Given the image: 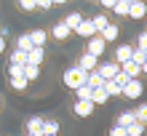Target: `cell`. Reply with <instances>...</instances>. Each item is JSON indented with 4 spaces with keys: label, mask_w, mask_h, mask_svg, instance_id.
Returning <instances> with one entry per match:
<instances>
[{
    "label": "cell",
    "mask_w": 147,
    "mask_h": 136,
    "mask_svg": "<svg viewBox=\"0 0 147 136\" xmlns=\"http://www.w3.org/2000/svg\"><path fill=\"white\" fill-rule=\"evenodd\" d=\"M62 80H64V86L67 88H80V86H86V72L83 70H78V67H67L64 70V75H62Z\"/></svg>",
    "instance_id": "1"
},
{
    "label": "cell",
    "mask_w": 147,
    "mask_h": 136,
    "mask_svg": "<svg viewBox=\"0 0 147 136\" xmlns=\"http://www.w3.org/2000/svg\"><path fill=\"white\" fill-rule=\"evenodd\" d=\"M144 93V83L142 80H128L123 88H120V96H126V99H139Z\"/></svg>",
    "instance_id": "2"
},
{
    "label": "cell",
    "mask_w": 147,
    "mask_h": 136,
    "mask_svg": "<svg viewBox=\"0 0 147 136\" xmlns=\"http://www.w3.org/2000/svg\"><path fill=\"white\" fill-rule=\"evenodd\" d=\"M105 48H107V43H105V40H102L99 35H94V38H88V46H86V54H91V56L102 59V54H105Z\"/></svg>",
    "instance_id": "3"
},
{
    "label": "cell",
    "mask_w": 147,
    "mask_h": 136,
    "mask_svg": "<svg viewBox=\"0 0 147 136\" xmlns=\"http://www.w3.org/2000/svg\"><path fill=\"white\" fill-rule=\"evenodd\" d=\"M94 72H96L99 78H102V80L107 83V80H112V78H115V75L120 72V67H118L115 62H107V64H99V67H96V70H94Z\"/></svg>",
    "instance_id": "4"
},
{
    "label": "cell",
    "mask_w": 147,
    "mask_h": 136,
    "mask_svg": "<svg viewBox=\"0 0 147 136\" xmlns=\"http://www.w3.org/2000/svg\"><path fill=\"white\" fill-rule=\"evenodd\" d=\"M43 120H46V117L32 115L30 120L24 123V133H30V136H43Z\"/></svg>",
    "instance_id": "5"
},
{
    "label": "cell",
    "mask_w": 147,
    "mask_h": 136,
    "mask_svg": "<svg viewBox=\"0 0 147 136\" xmlns=\"http://www.w3.org/2000/svg\"><path fill=\"white\" fill-rule=\"evenodd\" d=\"M131 56H134V46L131 43H123V46H118L115 48V64H126V62H131Z\"/></svg>",
    "instance_id": "6"
},
{
    "label": "cell",
    "mask_w": 147,
    "mask_h": 136,
    "mask_svg": "<svg viewBox=\"0 0 147 136\" xmlns=\"http://www.w3.org/2000/svg\"><path fill=\"white\" fill-rule=\"evenodd\" d=\"M75 67H78V70H83L86 75H88V72H94V70L99 67V59H96V56H91V54H83V56H80V62H78Z\"/></svg>",
    "instance_id": "7"
},
{
    "label": "cell",
    "mask_w": 147,
    "mask_h": 136,
    "mask_svg": "<svg viewBox=\"0 0 147 136\" xmlns=\"http://www.w3.org/2000/svg\"><path fill=\"white\" fill-rule=\"evenodd\" d=\"M120 72H123L128 80H139V75H142L144 70H142L139 64H134V62H126V64H120Z\"/></svg>",
    "instance_id": "8"
},
{
    "label": "cell",
    "mask_w": 147,
    "mask_h": 136,
    "mask_svg": "<svg viewBox=\"0 0 147 136\" xmlns=\"http://www.w3.org/2000/svg\"><path fill=\"white\" fill-rule=\"evenodd\" d=\"M118 35H120V29H118V24H115V21H110L107 27L99 32V38L105 40V43H115V40H118Z\"/></svg>",
    "instance_id": "9"
},
{
    "label": "cell",
    "mask_w": 147,
    "mask_h": 136,
    "mask_svg": "<svg viewBox=\"0 0 147 136\" xmlns=\"http://www.w3.org/2000/svg\"><path fill=\"white\" fill-rule=\"evenodd\" d=\"M144 13H147L144 0H131V5H128V16H131V19H144Z\"/></svg>",
    "instance_id": "10"
},
{
    "label": "cell",
    "mask_w": 147,
    "mask_h": 136,
    "mask_svg": "<svg viewBox=\"0 0 147 136\" xmlns=\"http://www.w3.org/2000/svg\"><path fill=\"white\" fill-rule=\"evenodd\" d=\"M75 32V35L78 38H86V40H88V38H94V35H96V32H94V27H91V19H83L80 24H78V27L72 29Z\"/></svg>",
    "instance_id": "11"
},
{
    "label": "cell",
    "mask_w": 147,
    "mask_h": 136,
    "mask_svg": "<svg viewBox=\"0 0 147 136\" xmlns=\"http://www.w3.org/2000/svg\"><path fill=\"white\" fill-rule=\"evenodd\" d=\"M27 35H30L32 48H43V46H46V40H48V32L46 29H32V32H27Z\"/></svg>",
    "instance_id": "12"
},
{
    "label": "cell",
    "mask_w": 147,
    "mask_h": 136,
    "mask_svg": "<svg viewBox=\"0 0 147 136\" xmlns=\"http://www.w3.org/2000/svg\"><path fill=\"white\" fill-rule=\"evenodd\" d=\"M72 109H75V115H78V117H91V112H94L96 107H94L91 101H75Z\"/></svg>",
    "instance_id": "13"
},
{
    "label": "cell",
    "mask_w": 147,
    "mask_h": 136,
    "mask_svg": "<svg viewBox=\"0 0 147 136\" xmlns=\"http://www.w3.org/2000/svg\"><path fill=\"white\" fill-rule=\"evenodd\" d=\"M43 59H46V48H32L30 54H27V64L40 67V64H43Z\"/></svg>",
    "instance_id": "14"
},
{
    "label": "cell",
    "mask_w": 147,
    "mask_h": 136,
    "mask_svg": "<svg viewBox=\"0 0 147 136\" xmlns=\"http://www.w3.org/2000/svg\"><path fill=\"white\" fill-rule=\"evenodd\" d=\"M51 35H54V40H59V43H62V40H67V38L72 35V32L67 29L62 21H56V24H54V29H51Z\"/></svg>",
    "instance_id": "15"
},
{
    "label": "cell",
    "mask_w": 147,
    "mask_h": 136,
    "mask_svg": "<svg viewBox=\"0 0 147 136\" xmlns=\"http://www.w3.org/2000/svg\"><path fill=\"white\" fill-rule=\"evenodd\" d=\"M107 24H110V19H107L105 13H96V16H91V27H94V32H96V35H99V32L107 27Z\"/></svg>",
    "instance_id": "16"
},
{
    "label": "cell",
    "mask_w": 147,
    "mask_h": 136,
    "mask_svg": "<svg viewBox=\"0 0 147 136\" xmlns=\"http://www.w3.org/2000/svg\"><path fill=\"white\" fill-rule=\"evenodd\" d=\"M107 99H110V96H107V91H105V88H94V91H91V104H94V107L107 104Z\"/></svg>",
    "instance_id": "17"
},
{
    "label": "cell",
    "mask_w": 147,
    "mask_h": 136,
    "mask_svg": "<svg viewBox=\"0 0 147 136\" xmlns=\"http://www.w3.org/2000/svg\"><path fill=\"white\" fill-rule=\"evenodd\" d=\"M131 123H136L134 109H126V112H120V115H118V123H115V125H120V128H128Z\"/></svg>",
    "instance_id": "18"
},
{
    "label": "cell",
    "mask_w": 147,
    "mask_h": 136,
    "mask_svg": "<svg viewBox=\"0 0 147 136\" xmlns=\"http://www.w3.org/2000/svg\"><path fill=\"white\" fill-rule=\"evenodd\" d=\"M80 21H83V16L78 13V11H72L70 16H64V19H62V24H64V27L70 29V32H72V29H75V27H78V24H80Z\"/></svg>",
    "instance_id": "19"
},
{
    "label": "cell",
    "mask_w": 147,
    "mask_h": 136,
    "mask_svg": "<svg viewBox=\"0 0 147 136\" xmlns=\"http://www.w3.org/2000/svg\"><path fill=\"white\" fill-rule=\"evenodd\" d=\"M128 5H131V0H115L112 13H115V16H128Z\"/></svg>",
    "instance_id": "20"
},
{
    "label": "cell",
    "mask_w": 147,
    "mask_h": 136,
    "mask_svg": "<svg viewBox=\"0 0 147 136\" xmlns=\"http://www.w3.org/2000/svg\"><path fill=\"white\" fill-rule=\"evenodd\" d=\"M40 78V67H32V64H24V80L32 83V80H38Z\"/></svg>",
    "instance_id": "21"
},
{
    "label": "cell",
    "mask_w": 147,
    "mask_h": 136,
    "mask_svg": "<svg viewBox=\"0 0 147 136\" xmlns=\"http://www.w3.org/2000/svg\"><path fill=\"white\" fill-rule=\"evenodd\" d=\"M16 51H24V54H30V51H32L30 35H19V38H16Z\"/></svg>",
    "instance_id": "22"
},
{
    "label": "cell",
    "mask_w": 147,
    "mask_h": 136,
    "mask_svg": "<svg viewBox=\"0 0 147 136\" xmlns=\"http://www.w3.org/2000/svg\"><path fill=\"white\" fill-rule=\"evenodd\" d=\"M75 101H91V88L88 86L75 88Z\"/></svg>",
    "instance_id": "23"
},
{
    "label": "cell",
    "mask_w": 147,
    "mask_h": 136,
    "mask_svg": "<svg viewBox=\"0 0 147 136\" xmlns=\"http://www.w3.org/2000/svg\"><path fill=\"white\" fill-rule=\"evenodd\" d=\"M11 64H22V67H24V64H27V54L13 48V51H11Z\"/></svg>",
    "instance_id": "24"
},
{
    "label": "cell",
    "mask_w": 147,
    "mask_h": 136,
    "mask_svg": "<svg viewBox=\"0 0 147 136\" xmlns=\"http://www.w3.org/2000/svg\"><path fill=\"white\" fill-rule=\"evenodd\" d=\"M126 136H144V125L142 123H131L126 128Z\"/></svg>",
    "instance_id": "25"
},
{
    "label": "cell",
    "mask_w": 147,
    "mask_h": 136,
    "mask_svg": "<svg viewBox=\"0 0 147 136\" xmlns=\"http://www.w3.org/2000/svg\"><path fill=\"white\" fill-rule=\"evenodd\" d=\"M134 117H136V123H142V125H144V120H147V104H144V101H142L139 107H136Z\"/></svg>",
    "instance_id": "26"
},
{
    "label": "cell",
    "mask_w": 147,
    "mask_h": 136,
    "mask_svg": "<svg viewBox=\"0 0 147 136\" xmlns=\"http://www.w3.org/2000/svg\"><path fill=\"white\" fill-rule=\"evenodd\" d=\"M8 78H24V67L22 64H11V67H8Z\"/></svg>",
    "instance_id": "27"
},
{
    "label": "cell",
    "mask_w": 147,
    "mask_h": 136,
    "mask_svg": "<svg viewBox=\"0 0 147 136\" xmlns=\"http://www.w3.org/2000/svg\"><path fill=\"white\" fill-rule=\"evenodd\" d=\"M27 86H30V83L24 80V78H13V80H11V88H13V91H27Z\"/></svg>",
    "instance_id": "28"
},
{
    "label": "cell",
    "mask_w": 147,
    "mask_h": 136,
    "mask_svg": "<svg viewBox=\"0 0 147 136\" xmlns=\"http://www.w3.org/2000/svg\"><path fill=\"white\" fill-rule=\"evenodd\" d=\"M136 48L147 51V32H139V35H136Z\"/></svg>",
    "instance_id": "29"
},
{
    "label": "cell",
    "mask_w": 147,
    "mask_h": 136,
    "mask_svg": "<svg viewBox=\"0 0 147 136\" xmlns=\"http://www.w3.org/2000/svg\"><path fill=\"white\" fill-rule=\"evenodd\" d=\"M19 8L22 11H35V0H19Z\"/></svg>",
    "instance_id": "30"
},
{
    "label": "cell",
    "mask_w": 147,
    "mask_h": 136,
    "mask_svg": "<svg viewBox=\"0 0 147 136\" xmlns=\"http://www.w3.org/2000/svg\"><path fill=\"white\" fill-rule=\"evenodd\" d=\"M51 5H54V0H35V8H40V11H48Z\"/></svg>",
    "instance_id": "31"
},
{
    "label": "cell",
    "mask_w": 147,
    "mask_h": 136,
    "mask_svg": "<svg viewBox=\"0 0 147 136\" xmlns=\"http://www.w3.org/2000/svg\"><path fill=\"white\" fill-rule=\"evenodd\" d=\"M110 136H126V128H120V125H112V128H110Z\"/></svg>",
    "instance_id": "32"
},
{
    "label": "cell",
    "mask_w": 147,
    "mask_h": 136,
    "mask_svg": "<svg viewBox=\"0 0 147 136\" xmlns=\"http://www.w3.org/2000/svg\"><path fill=\"white\" fill-rule=\"evenodd\" d=\"M112 5H115V0H102V8H105V11H110Z\"/></svg>",
    "instance_id": "33"
},
{
    "label": "cell",
    "mask_w": 147,
    "mask_h": 136,
    "mask_svg": "<svg viewBox=\"0 0 147 136\" xmlns=\"http://www.w3.org/2000/svg\"><path fill=\"white\" fill-rule=\"evenodd\" d=\"M5 51V38H0V54Z\"/></svg>",
    "instance_id": "34"
},
{
    "label": "cell",
    "mask_w": 147,
    "mask_h": 136,
    "mask_svg": "<svg viewBox=\"0 0 147 136\" xmlns=\"http://www.w3.org/2000/svg\"><path fill=\"white\" fill-rule=\"evenodd\" d=\"M0 107H3V101H0Z\"/></svg>",
    "instance_id": "35"
},
{
    "label": "cell",
    "mask_w": 147,
    "mask_h": 136,
    "mask_svg": "<svg viewBox=\"0 0 147 136\" xmlns=\"http://www.w3.org/2000/svg\"><path fill=\"white\" fill-rule=\"evenodd\" d=\"M24 136H30V133H24Z\"/></svg>",
    "instance_id": "36"
}]
</instances>
